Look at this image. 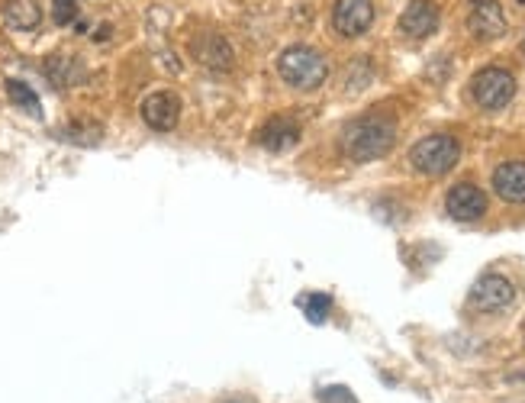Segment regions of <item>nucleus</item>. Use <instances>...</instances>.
Here are the masks:
<instances>
[{"instance_id":"f257e3e1","label":"nucleus","mask_w":525,"mask_h":403,"mask_svg":"<svg viewBox=\"0 0 525 403\" xmlns=\"http://www.w3.org/2000/svg\"><path fill=\"white\" fill-rule=\"evenodd\" d=\"M393 142H397V126H393L387 117H361V120L345 126L342 152L352 158V162L364 165V162L384 158L393 149Z\"/></svg>"},{"instance_id":"f03ea898","label":"nucleus","mask_w":525,"mask_h":403,"mask_svg":"<svg viewBox=\"0 0 525 403\" xmlns=\"http://www.w3.org/2000/svg\"><path fill=\"white\" fill-rule=\"evenodd\" d=\"M277 71L281 78L297 91H316L326 81L329 65L326 59L310 46H290L281 59H277Z\"/></svg>"},{"instance_id":"7ed1b4c3","label":"nucleus","mask_w":525,"mask_h":403,"mask_svg":"<svg viewBox=\"0 0 525 403\" xmlns=\"http://www.w3.org/2000/svg\"><path fill=\"white\" fill-rule=\"evenodd\" d=\"M458 158H461V146H458V139L455 136H426V139H419L416 146L410 149V162L416 171H422V175H445V171H451L458 165Z\"/></svg>"},{"instance_id":"20e7f679","label":"nucleus","mask_w":525,"mask_h":403,"mask_svg":"<svg viewBox=\"0 0 525 403\" xmlns=\"http://www.w3.org/2000/svg\"><path fill=\"white\" fill-rule=\"evenodd\" d=\"M474 100L484 110H500L506 107L516 94V78L506 68H484L471 84Z\"/></svg>"},{"instance_id":"39448f33","label":"nucleus","mask_w":525,"mask_h":403,"mask_svg":"<svg viewBox=\"0 0 525 403\" xmlns=\"http://www.w3.org/2000/svg\"><path fill=\"white\" fill-rule=\"evenodd\" d=\"M374 23V7L371 0H339L332 10V26L339 30V36H361L368 33Z\"/></svg>"},{"instance_id":"423d86ee","label":"nucleus","mask_w":525,"mask_h":403,"mask_svg":"<svg viewBox=\"0 0 525 403\" xmlns=\"http://www.w3.org/2000/svg\"><path fill=\"white\" fill-rule=\"evenodd\" d=\"M448 213L461 223H474L484 217L487 210V194L480 191L477 184H455L448 191V200H445Z\"/></svg>"},{"instance_id":"0eeeda50","label":"nucleus","mask_w":525,"mask_h":403,"mask_svg":"<svg viewBox=\"0 0 525 403\" xmlns=\"http://www.w3.org/2000/svg\"><path fill=\"white\" fill-rule=\"evenodd\" d=\"M468 26L477 39H500L506 33V13L497 0H471Z\"/></svg>"},{"instance_id":"6e6552de","label":"nucleus","mask_w":525,"mask_h":403,"mask_svg":"<svg viewBox=\"0 0 525 403\" xmlns=\"http://www.w3.org/2000/svg\"><path fill=\"white\" fill-rule=\"evenodd\" d=\"M178 117H181V100L174 97L171 91H158L152 97H145L142 104V120L149 123L158 133H168V129L178 126Z\"/></svg>"},{"instance_id":"1a4fd4ad","label":"nucleus","mask_w":525,"mask_h":403,"mask_svg":"<svg viewBox=\"0 0 525 403\" xmlns=\"http://www.w3.org/2000/svg\"><path fill=\"white\" fill-rule=\"evenodd\" d=\"M513 297H516V287L509 284L503 275H487V278H480L474 284V291H471V300H474V307L480 310H503L513 304Z\"/></svg>"},{"instance_id":"9d476101","label":"nucleus","mask_w":525,"mask_h":403,"mask_svg":"<svg viewBox=\"0 0 525 403\" xmlns=\"http://www.w3.org/2000/svg\"><path fill=\"white\" fill-rule=\"evenodd\" d=\"M400 30L413 39H426L439 30V7L432 0H413L410 7L403 10L400 17Z\"/></svg>"},{"instance_id":"9b49d317","label":"nucleus","mask_w":525,"mask_h":403,"mask_svg":"<svg viewBox=\"0 0 525 403\" xmlns=\"http://www.w3.org/2000/svg\"><path fill=\"white\" fill-rule=\"evenodd\" d=\"M493 191L506 204H525V162H506L493 171Z\"/></svg>"},{"instance_id":"f8f14e48","label":"nucleus","mask_w":525,"mask_h":403,"mask_svg":"<svg viewBox=\"0 0 525 403\" xmlns=\"http://www.w3.org/2000/svg\"><path fill=\"white\" fill-rule=\"evenodd\" d=\"M258 142L265 146L268 152H284V149H294L300 142V129L294 120L287 117H274L271 123H265V129L258 133Z\"/></svg>"},{"instance_id":"ddd939ff","label":"nucleus","mask_w":525,"mask_h":403,"mask_svg":"<svg viewBox=\"0 0 525 403\" xmlns=\"http://www.w3.org/2000/svg\"><path fill=\"white\" fill-rule=\"evenodd\" d=\"M4 20L10 30H36V26L42 23V10L36 0H10V4L4 7Z\"/></svg>"},{"instance_id":"4468645a","label":"nucleus","mask_w":525,"mask_h":403,"mask_svg":"<svg viewBox=\"0 0 525 403\" xmlns=\"http://www.w3.org/2000/svg\"><path fill=\"white\" fill-rule=\"evenodd\" d=\"M194 52H197V59L203 65H210V68H229L232 65V52L229 46L220 39V36H203L194 42Z\"/></svg>"},{"instance_id":"2eb2a0df","label":"nucleus","mask_w":525,"mask_h":403,"mask_svg":"<svg viewBox=\"0 0 525 403\" xmlns=\"http://www.w3.org/2000/svg\"><path fill=\"white\" fill-rule=\"evenodd\" d=\"M46 75L55 88H65V84H75L81 78V65L71 59V55L62 52V55H52V59L46 62Z\"/></svg>"},{"instance_id":"dca6fc26","label":"nucleus","mask_w":525,"mask_h":403,"mask_svg":"<svg viewBox=\"0 0 525 403\" xmlns=\"http://www.w3.org/2000/svg\"><path fill=\"white\" fill-rule=\"evenodd\" d=\"M7 94H10V100H13V104H17L23 113H29V117H42L39 97H36L33 88H29V84H23V81H7Z\"/></svg>"},{"instance_id":"f3484780","label":"nucleus","mask_w":525,"mask_h":403,"mask_svg":"<svg viewBox=\"0 0 525 403\" xmlns=\"http://www.w3.org/2000/svg\"><path fill=\"white\" fill-rule=\"evenodd\" d=\"M300 307H303L306 320L310 323H326V316L332 310V300L326 294H306V297H300Z\"/></svg>"},{"instance_id":"a211bd4d","label":"nucleus","mask_w":525,"mask_h":403,"mask_svg":"<svg viewBox=\"0 0 525 403\" xmlns=\"http://www.w3.org/2000/svg\"><path fill=\"white\" fill-rule=\"evenodd\" d=\"M52 17H55V23H58V26L75 23V17H78V0H55Z\"/></svg>"},{"instance_id":"6ab92c4d","label":"nucleus","mask_w":525,"mask_h":403,"mask_svg":"<svg viewBox=\"0 0 525 403\" xmlns=\"http://www.w3.org/2000/svg\"><path fill=\"white\" fill-rule=\"evenodd\" d=\"M326 403H355V397L345 391V387H329V391L323 394Z\"/></svg>"},{"instance_id":"aec40b11","label":"nucleus","mask_w":525,"mask_h":403,"mask_svg":"<svg viewBox=\"0 0 525 403\" xmlns=\"http://www.w3.org/2000/svg\"><path fill=\"white\" fill-rule=\"evenodd\" d=\"M519 4H525V0H519Z\"/></svg>"}]
</instances>
